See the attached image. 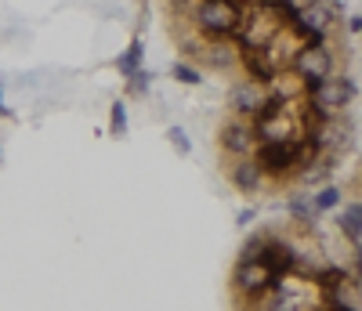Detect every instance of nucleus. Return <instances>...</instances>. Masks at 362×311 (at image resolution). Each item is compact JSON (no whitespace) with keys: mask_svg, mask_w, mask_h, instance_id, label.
<instances>
[{"mask_svg":"<svg viewBox=\"0 0 362 311\" xmlns=\"http://www.w3.org/2000/svg\"><path fill=\"white\" fill-rule=\"evenodd\" d=\"M254 217H257V210H250V206H247V210H239V217H235V225H239V228H247V225L254 221Z\"/></svg>","mask_w":362,"mask_h":311,"instance_id":"nucleus-19","label":"nucleus"},{"mask_svg":"<svg viewBox=\"0 0 362 311\" xmlns=\"http://www.w3.org/2000/svg\"><path fill=\"white\" fill-rule=\"evenodd\" d=\"M290 69L312 87V83H319L326 76H334V51H329L326 44H305V47L293 54Z\"/></svg>","mask_w":362,"mask_h":311,"instance_id":"nucleus-6","label":"nucleus"},{"mask_svg":"<svg viewBox=\"0 0 362 311\" xmlns=\"http://www.w3.org/2000/svg\"><path fill=\"white\" fill-rule=\"evenodd\" d=\"M264 102H268V83L250 80V76L235 80V83H232V90H228V112H235V116L254 119V116L261 112V105H264Z\"/></svg>","mask_w":362,"mask_h":311,"instance_id":"nucleus-7","label":"nucleus"},{"mask_svg":"<svg viewBox=\"0 0 362 311\" xmlns=\"http://www.w3.org/2000/svg\"><path fill=\"white\" fill-rule=\"evenodd\" d=\"M257 4H261V8H272V11H279L283 18H290V15L297 11V8H293V0H257Z\"/></svg>","mask_w":362,"mask_h":311,"instance_id":"nucleus-18","label":"nucleus"},{"mask_svg":"<svg viewBox=\"0 0 362 311\" xmlns=\"http://www.w3.org/2000/svg\"><path fill=\"white\" fill-rule=\"evenodd\" d=\"M257 131H254V119L247 116H235L228 112L221 119V127H218V148L221 156H228V160H239V156H254L257 152Z\"/></svg>","mask_w":362,"mask_h":311,"instance_id":"nucleus-4","label":"nucleus"},{"mask_svg":"<svg viewBox=\"0 0 362 311\" xmlns=\"http://www.w3.org/2000/svg\"><path fill=\"white\" fill-rule=\"evenodd\" d=\"M348 33H362V15H351L348 18Z\"/></svg>","mask_w":362,"mask_h":311,"instance_id":"nucleus-20","label":"nucleus"},{"mask_svg":"<svg viewBox=\"0 0 362 311\" xmlns=\"http://www.w3.org/2000/svg\"><path fill=\"white\" fill-rule=\"evenodd\" d=\"M167 141H170V148H174L177 156H192V141H189L185 127H170V131H167Z\"/></svg>","mask_w":362,"mask_h":311,"instance_id":"nucleus-17","label":"nucleus"},{"mask_svg":"<svg viewBox=\"0 0 362 311\" xmlns=\"http://www.w3.org/2000/svg\"><path fill=\"white\" fill-rule=\"evenodd\" d=\"M312 203H315V213L334 210V206H341V189H337V184H322V189L312 196Z\"/></svg>","mask_w":362,"mask_h":311,"instance_id":"nucleus-14","label":"nucleus"},{"mask_svg":"<svg viewBox=\"0 0 362 311\" xmlns=\"http://www.w3.org/2000/svg\"><path fill=\"white\" fill-rule=\"evenodd\" d=\"M286 210H290V217L297 225H312L315 221V203H312V196H290V203H286Z\"/></svg>","mask_w":362,"mask_h":311,"instance_id":"nucleus-12","label":"nucleus"},{"mask_svg":"<svg viewBox=\"0 0 362 311\" xmlns=\"http://www.w3.org/2000/svg\"><path fill=\"white\" fill-rule=\"evenodd\" d=\"M341 18H344V4H341V0H308L305 8H297L290 15V25L308 44H326L329 29H334Z\"/></svg>","mask_w":362,"mask_h":311,"instance_id":"nucleus-2","label":"nucleus"},{"mask_svg":"<svg viewBox=\"0 0 362 311\" xmlns=\"http://www.w3.org/2000/svg\"><path fill=\"white\" fill-rule=\"evenodd\" d=\"M225 177L239 196H257L264 189V181H268L254 156H239V160H228L225 156Z\"/></svg>","mask_w":362,"mask_h":311,"instance_id":"nucleus-8","label":"nucleus"},{"mask_svg":"<svg viewBox=\"0 0 362 311\" xmlns=\"http://www.w3.org/2000/svg\"><path fill=\"white\" fill-rule=\"evenodd\" d=\"M337 225H341V235L348 242H358L362 239V203H348L337 217Z\"/></svg>","mask_w":362,"mask_h":311,"instance_id":"nucleus-10","label":"nucleus"},{"mask_svg":"<svg viewBox=\"0 0 362 311\" xmlns=\"http://www.w3.org/2000/svg\"><path fill=\"white\" fill-rule=\"evenodd\" d=\"M0 160H4V148H0Z\"/></svg>","mask_w":362,"mask_h":311,"instance_id":"nucleus-23","label":"nucleus"},{"mask_svg":"<svg viewBox=\"0 0 362 311\" xmlns=\"http://www.w3.org/2000/svg\"><path fill=\"white\" fill-rule=\"evenodd\" d=\"M109 127H112L116 138H124V134H127L131 123H127V105H124V102H112V109H109Z\"/></svg>","mask_w":362,"mask_h":311,"instance_id":"nucleus-15","label":"nucleus"},{"mask_svg":"<svg viewBox=\"0 0 362 311\" xmlns=\"http://www.w3.org/2000/svg\"><path fill=\"white\" fill-rule=\"evenodd\" d=\"M243 22V8L232 0H196V8L189 15V25L206 40H232Z\"/></svg>","mask_w":362,"mask_h":311,"instance_id":"nucleus-1","label":"nucleus"},{"mask_svg":"<svg viewBox=\"0 0 362 311\" xmlns=\"http://www.w3.org/2000/svg\"><path fill=\"white\" fill-rule=\"evenodd\" d=\"M0 112H4V87H0Z\"/></svg>","mask_w":362,"mask_h":311,"instance_id":"nucleus-22","label":"nucleus"},{"mask_svg":"<svg viewBox=\"0 0 362 311\" xmlns=\"http://www.w3.org/2000/svg\"><path fill=\"white\" fill-rule=\"evenodd\" d=\"M196 66H203L206 73H232L239 66V47H232V40H203Z\"/></svg>","mask_w":362,"mask_h":311,"instance_id":"nucleus-9","label":"nucleus"},{"mask_svg":"<svg viewBox=\"0 0 362 311\" xmlns=\"http://www.w3.org/2000/svg\"><path fill=\"white\" fill-rule=\"evenodd\" d=\"M170 76H174L177 83H185V87H199V83H203V73L192 66V61H185V58H177L174 66H170Z\"/></svg>","mask_w":362,"mask_h":311,"instance_id":"nucleus-13","label":"nucleus"},{"mask_svg":"<svg viewBox=\"0 0 362 311\" xmlns=\"http://www.w3.org/2000/svg\"><path fill=\"white\" fill-rule=\"evenodd\" d=\"M308 90H312V109H319L322 116L341 112V109L351 105V98L358 95V87H355L351 76H326V80L312 83Z\"/></svg>","mask_w":362,"mask_h":311,"instance_id":"nucleus-5","label":"nucleus"},{"mask_svg":"<svg viewBox=\"0 0 362 311\" xmlns=\"http://www.w3.org/2000/svg\"><path fill=\"white\" fill-rule=\"evenodd\" d=\"M355 264H358V275H362V246L355 242Z\"/></svg>","mask_w":362,"mask_h":311,"instance_id":"nucleus-21","label":"nucleus"},{"mask_svg":"<svg viewBox=\"0 0 362 311\" xmlns=\"http://www.w3.org/2000/svg\"><path fill=\"white\" fill-rule=\"evenodd\" d=\"M276 268H272L264 257H254V261H235V268H232V293H235V300L243 304V300H254V297H261L272 283H276Z\"/></svg>","mask_w":362,"mask_h":311,"instance_id":"nucleus-3","label":"nucleus"},{"mask_svg":"<svg viewBox=\"0 0 362 311\" xmlns=\"http://www.w3.org/2000/svg\"><path fill=\"white\" fill-rule=\"evenodd\" d=\"M127 80H131L127 90H131L134 98H145V95H148V87H153V73H148V69H138V73L127 76Z\"/></svg>","mask_w":362,"mask_h":311,"instance_id":"nucleus-16","label":"nucleus"},{"mask_svg":"<svg viewBox=\"0 0 362 311\" xmlns=\"http://www.w3.org/2000/svg\"><path fill=\"white\" fill-rule=\"evenodd\" d=\"M141 58H145V44H141V37H134V40H131V47L124 51V58L116 61L119 76H134V73L141 69Z\"/></svg>","mask_w":362,"mask_h":311,"instance_id":"nucleus-11","label":"nucleus"}]
</instances>
